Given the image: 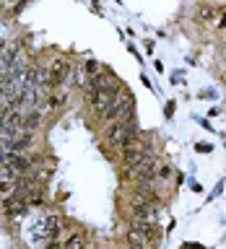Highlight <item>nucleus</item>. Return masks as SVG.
<instances>
[{
  "mask_svg": "<svg viewBox=\"0 0 226 249\" xmlns=\"http://www.w3.org/2000/svg\"><path fill=\"white\" fill-rule=\"evenodd\" d=\"M135 133H138V130H135L133 119H130V117H122L120 122H115V125L107 127V143H109L112 148H122Z\"/></svg>",
  "mask_w": 226,
  "mask_h": 249,
  "instance_id": "obj_1",
  "label": "nucleus"
},
{
  "mask_svg": "<svg viewBox=\"0 0 226 249\" xmlns=\"http://www.w3.org/2000/svg\"><path fill=\"white\" fill-rule=\"evenodd\" d=\"M130 109H133V96L127 91H120L112 101V112H109V119H122V117H130Z\"/></svg>",
  "mask_w": 226,
  "mask_h": 249,
  "instance_id": "obj_2",
  "label": "nucleus"
},
{
  "mask_svg": "<svg viewBox=\"0 0 226 249\" xmlns=\"http://www.w3.org/2000/svg\"><path fill=\"white\" fill-rule=\"evenodd\" d=\"M133 218H135V221H151V223H154V218H156V205H154V200H135V205H133Z\"/></svg>",
  "mask_w": 226,
  "mask_h": 249,
  "instance_id": "obj_3",
  "label": "nucleus"
},
{
  "mask_svg": "<svg viewBox=\"0 0 226 249\" xmlns=\"http://www.w3.org/2000/svg\"><path fill=\"white\" fill-rule=\"evenodd\" d=\"M68 75H70V63H65V60H55L50 67V86H63L68 81Z\"/></svg>",
  "mask_w": 226,
  "mask_h": 249,
  "instance_id": "obj_4",
  "label": "nucleus"
},
{
  "mask_svg": "<svg viewBox=\"0 0 226 249\" xmlns=\"http://www.w3.org/2000/svg\"><path fill=\"white\" fill-rule=\"evenodd\" d=\"M0 161H5L11 166L13 171H16V177L18 174H29V171H32V164H29V158H24V156H18V153H5V156H0Z\"/></svg>",
  "mask_w": 226,
  "mask_h": 249,
  "instance_id": "obj_5",
  "label": "nucleus"
},
{
  "mask_svg": "<svg viewBox=\"0 0 226 249\" xmlns=\"http://www.w3.org/2000/svg\"><path fill=\"white\" fill-rule=\"evenodd\" d=\"M60 226H63V223H60V218H57V216H50V218H44L42 233H44L47 239L55 241V239H57V233H60Z\"/></svg>",
  "mask_w": 226,
  "mask_h": 249,
  "instance_id": "obj_6",
  "label": "nucleus"
},
{
  "mask_svg": "<svg viewBox=\"0 0 226 249\" xmlns=\"http://www.w3.org/2000/svg\"><path fill=\"white\" fill-rule=\"evenodd\" d=\"M26 213V202L24 200H8V205H5V216L8 218H18Z\"/></svg>",
  "mask_w": 226,
  "mask_h": 249,
  "instance_id": "obj_7",
  "label": "nucleus"
},
{
  "mask_svg": "<svg viewBox=\"0 0 226 249\" xmlns=\"http://www.w3.org/2000/svg\"><path fill=\"white\" fill-rule=\"evenodd\" d=\"M16 190H18L16 179H0V198H11Z\"/></svg>",
  "mask_w": 226,
  "mask_h": 249,
  "instance_id": "obj_8",
  "label": "nucleus"
},
{
  "mask_svg": "<svg viewBox=\"0 0 226 249\" xmlns=\"http://www.w3.org/2000/svg\"><path fill=\"white\" fill-rule=\"evenodd\" d=\"M36 125H39V115H29L26 119H24V125H21V130H26V133H32V130H36Z\"/></svg>",
  "mask_w": 226,
  "mask_h": 249,
  "instance_id": "obj_9",
  "label": "nucleus"
},
{
  "mask_svg": "<svg viewBox=\"0 0 226 249\" xmlns=\"http://www.w3.org/2000/svg\"><path fill=\"white\" fill-rule=\"evenodd\" d=\"M63 104H65V96H63V99H60V96H52L47 107H50V109H60V107H63Z\"/></svg>",
  "mask_w": 226,
  "mask_h": 249,
  "instance_id": "obj_10",
  "label": "nucleus"
},
{
  "mask_svg": "<svg viewBox=\"0 0 226 249\" xmlns=\"http://www.w3.org/2000/svg\"><path fill=\"white\" fill-rule=\"evenodd\" d=\"M200 18H203V21H210V18H213V8L203 5V8H200Z\"/></svg>",
  "mask_w": 226,
  "mask_h": 249,
  "instance_id": "obj_11",
  "label": "nucleus"
},
{
  "mask_svg": "<svg viewBox=\"0 0 226 249\" xmlns=\"http://www.w3.org/2000/svg\"><path fill=\"white\" fill-rule=\"evenodd\" d=\"M65 247H84V239H81V236H70V239H65Z\"/></svg>",
  "mask_w": 226,
  "mask_h": 249,
  "instance_id": "obj_12",
  "label": "nucleus"
},
{
  "mask_svg": "<svg viewBox=\"0 0 226 249\" xmlns=\"http://www.w3.org/2000/svg\"><path fill=\"white\" fill-rule=\"evenodd\" d=\"M86 73H88V75H94V73H99V65H96V63H94V60H91V63H86Z\"/></svg>",
  "mask_w": 226,
  "mask_h": 249,
  "instance_id": "obj_13",
  "label": "nucleus"
},
{
  "mask_svg": "<svg viewBox=\"0 0 226 249\" xmlns=\"http://www.w3.org/2000/svg\"><path fill=\"white\" fill-rule=\"evenodd\" d=\"M159 177H164V179L172 177V166H161V169H159Z\"/></svg>",
  "mask_w": 226,
  "mask_h": 249,
  "instance_id": "obj_14",
  "label": "nucleus"
},
{
  "mask_svg": "<svg viewBox=\"0 0 226 249\" xmlns=\"http://www.w3.org/2000/svg\"><path fill=\"white\" fill-rule=\"evenodd\" d=\"M198 150H200V153H208L210 146H206V143H198Z\"/></svg>",
  "mask_w": 226,
  "mask_h": 249,
  "instance_id": "obj_15",
  "label": "nucleus"
},
{
  "mask_svg": "<svg viewBox=\"0 0 226 249\" xmlns=\"http://www.w3.org/2000/svg\"><path fill=\"white\" fill-rule=\"evenodd\" d=\"M3 119H5V115H0V130H3Z\"/></svg>",
  "mask_w": 226,
  "mask_h": 249,
  "instance_id": "obj_16",
  "label": "nucleus"
}]
</instances>
